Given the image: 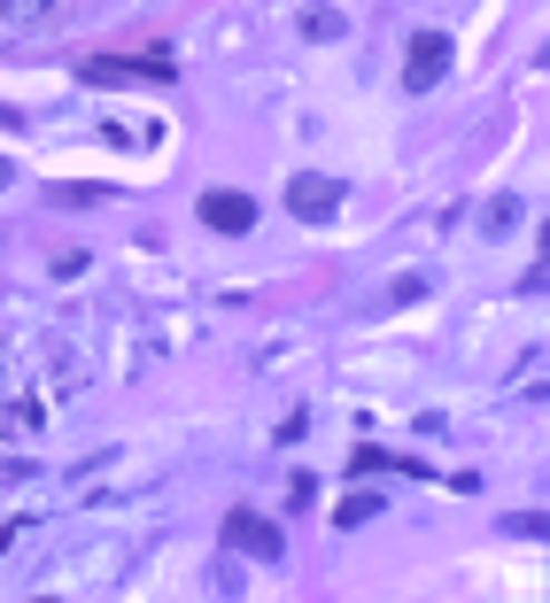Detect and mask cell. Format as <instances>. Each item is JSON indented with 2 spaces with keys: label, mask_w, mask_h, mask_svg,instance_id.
Wrapping results in <instances>:
<instances>
[{
  "label": "cell",
  "mask_w": 550,
  "mask_h": 603,
  "mask_svg": "<svg viewBox=\"0 0 550 603\" xmlns=\"http://www.w3.org/2000/svg\"><path fill=\"white\" fill-rule=\"evenodd\" d=\"M442 70H450V39H442V31H411V47H403V86L426 93Z\"/></svg>",
  "instance_id": "obj_1"
},
{
  "label": "cell",
  "mask_w": 550,
  "mask_h": 603,
  "mask_svg": "<svg viewBox=\"0 0 550 603\" xmlns=\"http://www.w3.org/2000/svg\"><path fill=\"white\" fill-rule=\"evenodd\" d=\"M225 542L248 550V557H279V526L256 518V511H225Z\"/></svg>",
  "instance_id": "obj_2"
},
{
  "label": "cell",
  "mask_w": 550,
  "mask_h": 603,
  "mask_svg": "<svg viewBox=\"0 0 550 603\" xmlns=\"http://www.w3.org/2000/svg\"><path fill=\"white\" fill-rule=\"evenodd\" d=\"M202 225H217V233H248V225H256V201L217 186V194H202Z\"/></svg>",
  "instance_id": "obj_3"
},
{
  "label": "cell",
  "mask_w": 550,
  "mask_h": 603,
  "mask_svg": "<svg viewBox=\"0 0 550 603\" xmlns=\"http://www.w3.org/2000/svg\"><path fill=\"white\" fill-rule=\"evenodd\" d=\"M334 201H342L334 178H295V186H287V209H295V217H334Z\"/></svg>",
  "instance_id": "obj_4"
},
{
  "label": "cell",
  "mask_w": 550,
  "mask_h": 603,
  "mask_svg": "<svg viewBox=\"0 0 550 603\" xmlns=\"http://www.w3.org/2000/svg\"><path fill=\"white\" fill-rule=\"evenodd\" d=\"M0 186H8V162H0Z\"/></svg>",
  "instance_id": "obj_5"
}]
</instances>
